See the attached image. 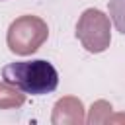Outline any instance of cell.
Masks as SVG:
<instances>
[{
	"label": "cell",
	"instance_id": "obj_1",
	"mask_svg": "<svg viewBox=\"0 0 125 125\" xmlns=\"http://www.w3.org/2000/svg\"><path fill=\"white\" fill-rule=\"evenodd\" d=\"M2 78L6 84L31 96H45L57 90L59 72L43 59L35 61H16L2 68Z\"/></svg>",
	"mask_w": 125,
	"mask_h": 125
},
{
	"label": "cell",
	"instance_id": "obj_2",
	"mask_svg": "<svg viewBox=\"0 0 125 125\" xmlns=\"http://www.w3.org/2000/svg\"><path fill=\"white\" fill-rule=\"evenodd\" d=\"M109 16L115 29L125 35V0H109Z\"/></svg>",
	"mask_w": 125,
	"mask_h": 125
}]
</instances>
